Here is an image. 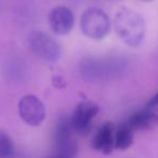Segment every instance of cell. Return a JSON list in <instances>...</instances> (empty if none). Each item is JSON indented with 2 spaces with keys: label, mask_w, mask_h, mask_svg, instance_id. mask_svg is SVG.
I'll list each match as a JSON object with an SVG mask.
<instances>
[{
  "label": "cell",
  "mask_w": 158,
  "mask_h": 158,
  "mask_svg": "<svg viewBox=\"0 0 158 158\" xmlns=\"http://www.w3.org/2000/svg\"><path fill=\"white\" fill-rule=\"evenodd\" d=\"M14 155V144L8 133L0 130V158H12Z\"/></svg>",
  "instance_id": "cell-12"
},
{
  "label": "cell",
  "mask_w": 158,
  "mask_h": 158,
  "mask_svg": "<svg viewBox=\"0 0 158 158\" xmlns=\"http://www.w3.org/2000/svg\"><path fill=\"white\" fill-rule=\"evenodd\" d=\"M48 22L51 31L56 35H67L74 27V13L64 6L55 7L51 10L48 16Z\"/></svg>",
  "instance_id": "cell-7"
},
{
  "label": "cell",
  "mask_w": 158,
  "mask_h": 158,
  "mask_svg": "<svg viewBox=\"0 0 158 158\" xmlns=\"http://www.w3.org/2000/svg\"><path fill=\"white\" fill-rule=\"evenodd\" d=\"M114 27L118 37L129 47H139L144 41L146 24L140 13L123 7L115 13Z\"/></svg>",
  "instance_id": "cell-1"
},
{
  "label": "cell",
  "mask_w": 158,
  "mask_h": 158,
  "mask_svg": "<svg viewBox=\"0 0 158 158\" xmlns=\"http://www.w3.org/2000/svg\"><path fill=\"white\" fill-rule=\"evenodd\" d=\"M133 131L136 130H151L158 125V115L152 110H142L133 114L127 123Z\"/></svg>",
  "instance_id": "cell-9"
},
{
  "label": "cell",
  "mask_w": 158,
  "mask_h": 158,
  "mask_svg": "<svg viewBox=\"0 0 158 158\" xmlns=\"http://www.w3.org/2000/svg\"><path fill=\"white\" fill-rule=\"evenodd\" d=\"M99 113V106L93 102H82L75 108L72 117L73 130L79 135H87L90 133L92 127V120Z\"/></svg>",
  "instance_id": "cell-5"
},
{
  "label": "cell",
  "mask_w": 158,
  "mask_h": 158,
  "mask_svg": "<svg viewBox=\"0 0 158 158\" xmlns=\"http://www.w3.org/2000/svg\"><path fill=\"white\" fill-rule=\"evenodd\" d=\"M125 66L119 59L101 61L98 59H86L80 62L79 72L84 79L89 81H99L107 77H115L123 70Z\"/></svg>",
  "instance_id": "cell-2"
},
{
  "label": "cell",
  "mask_w": 158,
  "mask_h": 158,
  "mask_svg": "<svg viewBox=\"0 0 158 158\" xmlns=\"http://www.w3.org/2000/svg\"><path fill=\"white\" fill-rule=\"evenodd\" d=\"M28 44L34 54L46 62H56L61 57L60 44L44 31H31L28 36Z\"/></svg>",
  "instance_id": "cell-4"
},
{
  "label": "cell",
  "mask_w": 158,
  "mask_h": 158,
  "mask_svg": "<svg viewBox=\"0 0 158 158\" xmlns=\"http://www.w3.org/2000/svg\"><path fill=\"white\" fill-rule=\"evenodd\" d=\"M112 23L108 15L99 8H89L82 13L80 28L85 36L99 40L106 37L110 31Z\"/></svg>",
  "instance_id": "cell-3"
},
{
  "label": "cell",
  "mask_w": 158,
  "mask_h": 158,
  "mask_svg": "<svg viewBox=\"0 0 158 158\" xmlns=\"http://www.w3.org/2000/svg\"><path fill=\"white\" fill-rule=\"evenodd\" d=\"M133 130L127 125L123 123L119 128H116L115 133V148L117 149H127L133 143Z\"/></svg>",
  "instance_id": "cell-11"
},
{
  "label": "cell",
  "mask_w": 158,
  "mask_h": 158,
  "mask_svg": "<svg viewBox=\"0 0 158 158\" xmlns=\"http://www.w3.org/2000/svg\"><path fill=\"white\" fill-rule=\"evenodd\" d=\"M52 158H59V157H56V156H53V157Z\"/></svg>",
  "instance_id": "cell-15"
},
{
  "label": "cell",
  "mask_w": 158,
  "mask_h": 158,
  "mask_svg": "<svg viewBox=\"0 0 158 158\" xmlns=\"http://www.w3.org/2000/svg\"><path fill=\"white\" fill-rule=\"evenodd\" d=\"M141 1H144V2H151L153 0H141Z\"/></svg>",
  "instance_id": "cell-14"
},
{
  "label": "cell",
  "mask_w": 158,
  "mask_h": 158,
  "mask_svg": "<svg viewBox=\"0 0 158 158\" xmlns=\"http://www.w3.org/2000/svg\"><path fill=\"white\" fill-rule=\"evenodd\" d=\"M147 106H148V107H155V106H158V92L149 100Z\"/></svg>",
  "instance_id": "cell-13"
},
{
  "label": "cell",
  "mask_w": 158,
  "mask_h": 158,
  "mask_svg": "<svg viewBox=\"0 0 158 158\" xmlns=\"http://www.w3.org/2000/svg\"><path fill=\"white\" fill-rule=\"evenodd\" d=\"M73 133H74V130H73L72 123H70V118L66 116L61 117L56 123L54 129L53 140H54L55 149L74 142Z\"/></svg>",
  "instance_id": "cell-10"
},
{
  "label": "cell",
  "mask_w": 158,
  "mask_h": 158,
  "mask_svg": "<svg viewBox=\"0 0 158 158\" xmlns=\"http://www.w3.org/2000/svg\"><path fill=\"white\" fill-rule=\"evenodd\" d=\"M115 133L116 127L114 123H105L102 125L93 138V148L103 154H110L115 149Z\"/></svg>",
  "instance_id": "cell-8"
},
{
  "label": "cell",
  "mask_w": 158,
  "mask_h": 158,
  "mask_svg": "<svg viewBox=\"0 0 158 158\" xmlns=\"http://www.w3.org/2000/svg\"><path fill=\"white\" fill-rule=\"evenodd\" d=\"M19 115L27 125L36 127L42 123L46 118V108L37 97L27 94L19 102Z\"/></svg>",
  "instance_id": "cell-6"
}]
</instances>
